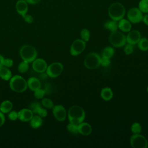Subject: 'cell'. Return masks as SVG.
Segmentation results:
<instances>
[{
  "label": "cell",
  "instance_id": "cell-20",
  "mask_svg": "<svg viewBox=\"0 0 148 148\" xmlns=\"http://www.w3.org/2000/svg\"><path fill=\"white\" fill-rule=\"evenodd\" d=\"M29 121L31 127L34 129L39 128L43 123L42 117H41L39 115H34Z\"/></svg>",
  "mask_w": 148,
  "mask_h": 148
},
{
  "label": "cell",
  "instance_id": "cell-10",
  "mask_svg": "<svg viewBox=\"0 0 148 148\" xmlns=\"http://www.w3.org/2000/svg\"><path fill=\"white\" fill-rule=\"evenodd\" d=\"M86 42L82 39H77L75 40L70 47V54L73 56H77L81 54L85 49Z\"/></svg>",
  "mask_w": 148,
  "mask_h": 148
},
{
  "label": "cell",
  "instance_id": "cell-40",
  "mask_svg": "<svg viewBox=\"0 0 148 148\" xmlns=\"http://www.w3.org/2000/svg\"><path fill=\"white\" fill-rule=\"evenodd\" d=\"M5 121V117L4 116V113L0 111V127L2 126Z\"/></svg>",
  "mask_w": 148,
  "mask_h": 148
},
{
  "label": "cell",
  "instance_id": "cell-19",
  "mask_svg": "<svg viewBox=\"0 0 148 148\" xmlns=\"http://www.w3.org/2000/svg\"><path fill=\"white\" fill-rule=\"evenodd\" d=\"M12 72L9 68L2 66L0 68V77L5 81L9 80L12 77Z\"/></svg>",
  "mask_w": 148,
  "mask_h": 148
},
{
  "label": "cell",
  "instance_id": "cell-8",
  "mask_svg": "<svg viewBox=\"0 0 148 148\" xmlns=\"http://www.w3.org/2000/svg\"><path fill=\"white\" fill-rule=\"evenodd\" d=\"M63 65L59 62H54L47 66L46 74L51 78H55L60 76L63 71Z\"/></svg>",
  "mask_w": 148,
  "mask_h": 148
},
{
  "label": "cell",
  "instance_id": "cell-6",
  "mask_svg": "<svg viewBox=\"0 0 148 148\" xmlns=\"http://www.w3.org/2000/svg\"><path fill=\"white\" fill-rule=\"evenodd\" d=\"M101 57L96 53L88 54L84 60V66L88 69H94L100 65Z\"/></svg>",
  "mask_w": 148,
  "mask_h": 148
},
{
  "label": "cell",
  "instance_id": "cell-42",
  "mask_svg": "<svg viewBox=\"0 0 148 148\" xmlns=\"http://www.w3.org/2000/svg\"><path fill=\"white\" fill-rule=\"evenodd\" d=\"M142 21L145 23V24L148 26V14H146L145 16H143Z\"/></svg>",
  "mask_w": 148,
  "mask_h": 148
},
{
  "label": "cell",
  "instance_id": "cell-4",
  "mask_svg": "<svg viewBox=\"0 0 148 148\" xmlns=\"http://www.w3.org/2000/svg\"><path fill=\"white\" fill-rule=\"evenodd\" d=\"M36 49L29 45H23L20 49V55L23 61L28 63L32 62L37 57Z\"/></svg>",
  "mask_w": 148,
  "mask_h": 148
},
{
  "label": "cell",
  "instance_id": "cell-5",
  "mask_svg": "<svg viewBox=\"0 0 148 148\" xmlns=\"http://www.w3.org/2000/svg\"><path fill=\"white\" fill-rule=\"evenodd\" d=\"M110 43L115 47H121L126 43V36L117 30L111 32L109 36Z\"/></svg>",
  "mask_w": 148,
  "mask_h": 148
},
{
  "label": "cell",
  "instance_id": "cell-24",
  "mask_svg": "<svg viewBox=\"0 0 148 148\" xmlns=\"http://www.w3.org/2000/svg\"><path fill=\"white\" fill-rule=\"evenodd\" d=\"M114 54V49L110 46H107L105 47L102 51V56L110 58Z\"/></svg>",
  "mask_w": 148,
  "mask_h": 148
},
{
  "label": "cell",
  "instance_id": "cell-38",
  "mask_svg": "<svg viewBox=\"0 0 148 148\" xmlns=\"http://www.w3.org/2000/svg\"><path fill=\"white\" fill-rule=\"evenodd\" d=\"M37 114L39 115V116H40L41 117H45L47 115V110L45 108H43L42 107H41L39 111L37 113Z\"/></svg>",
  "mask_w": 148,
  "mask_h": 148
},
{
  "label": "cell",
  "instance_id": "cell-18",
  "mask_svg": "<svg viewBox=\"0 0 148 148\" xmlns=\"http://www.w3.org/2000/svg\"><path fill=\"white\" fill-rule=\"evenodd\" d=\"M119 28L124 32H128L131 29V23L127 19L122 18L118 22Z\"/></svg>",
  "mask_w": 148,
  "mask_h": 148
},
{
  "label": "cell",
  "instance_id": "cell-3",
  "mask_svg": "<svg viewBox=\"0 0 148 148\" xmlns=\"http://www.w3.org/2000/svg\"><path fill=\"white\" fill-rule=\"evenodd\" d=\"M9 86L16 92H23L28 88L27 82L20 75H14L9 80Z\"/></svg>",
  "mask_w": 148,
  "mask_h": 148
},
{
  "label": "cell",
  "instance_id": "cell-36",
  "mask_svg": "<svg viewBox=\"0 0 148 148\" xmlns=\"http://www.w3.org/2000/svg\"><path fill=\"white\" fill-rule=\"evenodd\" d=\"M8 118L11 121H16L18 119V112L16 110H11L9 112Z\"/></svg>",
  "mask_w": 148,
  "mask_h": 148
},
{
  "label": "cell",
  "instance_id": "cell-41",
  "mask_svg": "<svg viewBox=\"0 0 148 148\" xmlns=\"http://www.w3.org/2000/svg\"><path fill=\"white\" fill-rule=\"evenodd\" d=\"M29 4H32V5H35V4H37L39 2H40V1L41 0H25Z\"/></svg>",
  "mask_w": 148,
  "mask_h": 148
},
{
  "label": "cell",
  "instance_id": "cell-39",
  "mask_svg": "<svg viewBox=\"0 0 148 148\" xmlns=\"http://www.w3.org/2000/svg\"><path fill=\"white\" fill-rule=\"evenodd\" d=\"M23 18H24V21L25 22H27V23H29V24L32 23L33 22V21H34L33 17L31 15H30V14H26L25 15H24L23 17Z\"/></svg>",
  "mask_w": 148,
  "mask_h": 148
},
{
  "label": "cell",
  "instance_id": "cell-15",
  "mask_svg": "<svg viewBox=\"0 0 148 148\" xmlns=\"http://www.w3.org/2000/svg\"><path fill=\"white\" fill-rule=\"evenodd\" d=\"M16 8L17 13L23 17L28 12V3L25 0H19L16 4Z\"/></svg>",
  "mask_w": 148,
  "mask_h": 148
},
{
  "label": "cell",
  "instance_id": "cell-31",
  "mask_svg": "<svg viewBox=\"0 0 148 148\" xmlns=\"http://www.w3.org/2000/svg\"><path fill=\"white\" fill-rule=\"evenodd\" d=\"M80 36L81 39H82L86 42H88L90 38V32L87 29L83 28V29H82L80 32Z\"/></svg>",
  "mask_w": 148,
  "mask_h": 148
},
{
  "label": "cell",
  "instance_id": "cell-44",
  "mask_svg": "<svg viewBox=\"0 0 148 148\" xmlns=\"http://www.w3.org/2000/svg\"><path fill=\"white\" fill-rule=\"evenodd\" d=\"M147 92H148V86H147Z\"/></svg>",
  "mask_w": 148,
  "mask_h": 148
},
{
  "label": "cell",
  "instance_id": "cell-35",
  "mask_svg": "<svg viewBox=\"0 0 148 148\" xmlns=\"http://www.w3.org/2000/svg\"><path fill=\"white\" fill-rule=\"evenodd\" d=\"M110 64V58L105 57H101V60H100V65H101L102 66L107 67Z\"/></svg>",
  "mask_w": 148,
  "mask_h": 148
},
{
  "label": "cell",
  "instance_id": "cell-33",
  "mask_svg": "<svg viewBox=\"0 0 148 148\" xmlns=\"http://www.w3.org/2000/svg\"><path fill=\"white\" fill-rule=\"evenodd\" d=\"M46 94L45 90L42 89L41 88L34 91V96L37 99H42Z\"/></svg>",
  "mask_w": 148,
  "mask_h": 148
},
{
  "label": "cell",
  "instance_id": "cell-13",
  "mask_svg": "<svg viewBox=\"0 0 148 148\" xmlns=\"http://www.w3.org/2000/svg\"><path fill=\"white\" fill-rule=\"evenodd\" d=\"M141 38V35L138 30H132L128 32L126 36V42L127 43L135 45L138 43Z\"/></svg>",
  "mask_w": 148,
  "mask_h": 148
},
{
  "label": "cell",
  "instance_id": "cell-37",
  "mask_svg": "<svg viewBox=\"0 0 148 148\" xmlns=\"http://www.w3.org/2000/svg\"><path fill=\"white\" fill-rule=\"evenodd\" d=\"M13 65V61L11 58H4L3 61V66L7 67V68H10Z\"/></svg>",
  "mask_w": 148,
  "mask_h": 148
},
{
  "label": "cell",
  "instance_id": "cell-2",
  "mask_svg": "<svg viewBox=\"0 0 148 148\" xmlns=\"http://www.w3.org/2000/svg\"><path fill=\"white\" fill-rule=\"evenodd\" d=\"M125 14V8L120 2H113L108 8V14L112 20L118 21L123 18Z\"/></svg>",
  "mask_w": 148,
  "mask_h": 148
},
{
  "label": "cell",
  "instance_id": "cell-17",
  "mask_svg": "<svg viewBox=\"0 0 148 148\" xmlns=\"http://www.w3.org/2000/svg\"><path fill=\"white\" fill-rule=\"evenodd\" d=\"M27 82L28 87L31 91H35L41 88V83L40 80L36 77H30Z\"/></svg>",
  "mask_w": 148,
  "mask_h": 148
},
{
  "label": "cell",
  "instance_id": "cell-9",
  "mask_svg": "<svg viewBox=\"0 0 148 148\" xmlns=\"http://www.w3.org/2000/svg\"><path fill=\"white\" fill-rule=\"evenodd\" d=\"M143 13L138 8L134 7L130 9L127 12L128 20L133 24L140 23L143 19Z\"/></svg>",
  "mask_w": 148,
  "mask_h": 148
},
{
  "label": "cell",
  "instance_id": "cell-34",
  "mask_svg": "<svg viewBox=\"0 0 148 148\" xmlns=\"http://www.w3.org/2000/svg\"><path fill=\"white\" fill-rule=\"evenodd\" d=\"M124 46V51L126 55H130L134 51V45L127 43Z\"/></svg>",
  "mask_w": 148,
  "mask_h": 148
},
{
  "label": "cell",
  "instance_id": "cell-32",
  "mask_svg": "<svg viewBox=\"0 0 148 148\" xmlns=\"http://www.w3.org/2000/svg\"><path fill=\"white\" fill-rule=\"evenodd\" d=\"M41 105L38 102H34L30 105V109L32 110L33 113L37 114L39 109L41 108Z\"/></svg>",
  "mask_w": 148,
  "mask_h": 148
},
{
  "label": "cell",
  "instance_id": "cell-14",
  "mask_svg": "<svg viewBox=\"0 0 148 148\" xmlns=\"http://www.w3.org/2000/svg\"><path fill=\"white\" fill-rule=\"evenodd\" d=\"M34 116V113L30 109L24 108L18 112V119L23 122L29 121Z\"/></svg>",
  "mask_w": 148,
  "mask_h": 148
},
{
  "label": "cell",
  "instance_id": "cell-1",
  "mask_svg": "<svg viewBox=\"0 0 148 148\" xmlns=\"http://www.w3.org/2000/svg\"><path fill=\"white\" fill-rule=\"evenodd\" d=\"M86 113L84 109L79 106L73 105L68 111V117L70 123L78 125L85 119Z\"/></svg>",
  "mask_w": 148,
  "mask_h": 148
},
{
  "label": "cell",
  "instance_id": "cell-11",
  "mask_svg": "<svg viewBox=\"0 0 148 148\" xmlns=\"http://www.w3.org/2000/svg\"><path fill=\"white\" fill-rule=\"evenodd\" d=\"M52 111L54 117L58 121H63L66 117V109L62 105H54Z\"/></svg>",
  "mask_w": 148,
  "mask_h": 148
},
{
  "label": "cell",
  "instance_id": "cell-28",
  "mask_svg": "<svg viewBox=\"0 0 148 148\" xmlns=\"http://www.w3.org/2000/svg\"><path fill=\"white\" fill-rule=\"evenodd\" d=\"M66 128L68 131L73 135H77L79 134L78 125H76L69 122V123L66 126Z\"/></svg>",
  "mask_w": 148,
  "mask_h": 148
},
{
  "label": "cell",
  "instance_id": "cell-30",
  "mask_svg": "<svg viewBox=\"0 0 148 148\" xmlns=\"http://www.w3.org/2000/svg\"><path fill=\"white\" fill-rule=\"evenodd\" d=\"M42 105L47 109H52L54 106V103L52 100L46 98H43L42 99Z\"/></svg>",
  "mask_w": 148,
  "mask_h": 148
},
{
  "label": "cell",
  "instance_id": "cell-21",
  "mask_svg": "<svg viewBox=\"0 0 148 148\" xmlns=\"http://www.w3.org/2000/svg\"><path fill=\"white\" fill-rule=\"evenodd\" d=\"M113 95V92L112 89L109 87H104L101 90V96L105 101L110 100Z\"/></svg>",
  "mask_w": 148,
  "mask_h": 148
},
{
  "label": "cell",
  "instance_id": "cell-12",
  "mask_svg": "<svg viewBox=\"0 0 148 148\" xmlns=\"http://www.w3.org/2000/svg\"><path fill=\"white\" fill-rule=\"evenodd\" d=\"M33 69L38 73H43L46 71L47 68V64L46 61L42 58H36L32 62Z\"/></svg>",
  "mask_w": 148,
  "mask_h": 148
},
{
  "label": "cell",
  "instance_id": "cell-29",
  "mask_svg": "<svg viewBox=\"0 0 148 148\" xmlns=\"http://www.w3.org/2000/svg\"><path fill=\"white\" fill-rule=\"evenodd\" d=\"M131 131L134 134H140L142 131V126L139 123L135 122L131 125Z\"/></svg>",
  "mask_w": 148,
  "mask_h": 148
},
{
  "label": "cell",
  "instance_id": "cell-7",
  "mask_svg": "<svg viewBox=\"0 0 148 148\" xmlns=\"http://www.w3.org/2000/svg\"><path fill=\"white\" fill-rule=\"evenodd\" d=\"M130 143L133 148H147L148 147L147 140L140 134H133L130 137Z\"/></svg>",
  "mask_w": 148,
  "mask_h": 148
},
{
  "label": "cell",
  "instance_id": "cell-43",
  "mask_svg": "<svg viewBox=\"0 0 148 148\" xmlns=\"http://www.w3.org/2000/svg\"><path fill=\"white\" fill-rule=\"evenodd\" d=\"M4 60V57L0 54V68L3 66V61Z\"/></svg>",
  "mask_w": 148,
  "mask_h": 148
},
{
  "label": "cell",
  "instance_id": "cell-16",
  "mask_svg": "<svg viewBox=\"0 0 148 148\" xmlns=\"http://www.w3.org/2000/svg\"><path fill=\"white\" fill-rule=\"evenodd\" d=\"M79 134L84 136H87L91 134L92 132V127L90 124L86 122H82L78 124Z\"/></svg>",
  "mask_w": 148,
  "mask_h": 148
},
{
  "label": "cell",
  "instance_id": "cell-25",
  "mask_svg": "<svg viewBox=\"0 0 148 148\" xmlns=\"http://www.w3.org/2000/svg\"><path fill=\"white\" fill-rule=\"evenodd\" d=\"M138 47L141 51L148 50V39L146 38H141L138 42Z\"/></svg>",
  "mask_w": 148,
  "mask_h": 148
},
{
  "label": "cell",
  "instance_id": "cell-26",
  "mask_svg": "<svg viewBox=\"0 0 148 148\" xmlns=\"http://www.w3.org/2000/svg\"><path fill=\"white\" fill-rule=\"evenodd\" d=\"M138 8L142 13H148V0H140L138 3Z\"/></svg>",
  "mask_w": 148,
  "mask_h": 148
},
{
  "label": "cell",
  "instance_id": "cell-27",
  "mask_svg": "<svg viewBox=\"0 0 148 148\" xmlns=\"http://www.w3.org/2000/svg\"><path fill=\"white\" fill-rule=\"evenodd\" d=\"M28 62L25 61H23L22 62H21L17 67V70L20 73H23L26 72L28 68H29V65H28Z\"/></svg>",
  "mask_w": 148,
  "mask_h": 148
},
{
  "label": "cell",
  "instance_id": "cell-22",
  "mask_svg": "<svg viewBox=\"0 0 148 148\" xmlns=\"http://www.w3.org/2000/svg\"><path fill=\"white\" fill-rule=\"evenodd\" d=\"M13 104L9 100H5L0 105V111L3 113H8L12 110Z\"/></svg>",
  "mask_w": 148,
  "mask_h": 148
},
{
  "label": "cell",
  "instance_id": "cell-23",
  "mask_svg": "<svg viewBox=\"0 0 148 148\" xmlns=\"http://www.w3.org/2000/svg\"><path fill=\"white\" fill-rule=\"evenodd\" d=\"M104 27L110 32L116 31L119 28L118 21L114 20H108L104 23Z\"/></svg>",
  "mask_w": 148,
  "mask_h": 148
}]
</instances>
